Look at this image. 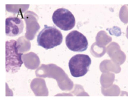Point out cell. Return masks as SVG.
Masks as SVG:
<instances>
[{"label":"cell","instance_id":"obj_1","mask_svg":"<svg viewBox=\"0 0 128 102\" xmlns=\"http://www.w3.org/2000/svg\"><path fill=\"white\" fill-rule=\"evenodd\" d=\"M63 41L61 32L54 27L45 25L37 38L38 45L46 50L60 45Z\"/></svg>","mask_w":128,"mask_h":102},{"label":"cell","instance_id":"obj_2","mask_svg":"<svg viewBox=\"0 0 128 102\" xmlns=\"http://www.w3.org/2000/svg\"><path fill=\"white\" fill-rule=\"evenodd\" d=\"M17 41L14 40L6 42V69L7 72L15 73L20 69L23 62L22 53L19 52Z\"/></svg>","mask_w":128,"mask_h":102},{"label":"cell","instance_id":"obj_3","mask_svg":"<svg viewBox=\"0 0 128 102\" xmlns=\"http://www.w3.org/2000/svg\"><path fill=\"white\" fill-rule=\"evenodd\" d=\"M92 60L89 56L84 54H78L73 56L68 63L71 75L76 78L86 75L89 71Z\"/></svg>","mask_w":128,"mask_h":102},{"label":"cell","instance_id":"obj_4","mask_svg":"<svg viewBox=\"0 0 128 102\" xmlns=\"http://www.w3.org/2000/svg\"><path fill=\"white\" fill-rule=\"evenodd\" d=\"M52 19L56 26L64 31L72 29L76 25L74 15L70 11L65 8H59L55 11Z\"/></svg>","mask_w":128,"mask_h":102},{"label":"cell","instance_id":"obj_5","mask_svg":"<svg viewBox=\"0 0 128 102\" xmlns=\"http://www.w3.org/2000/svg\"><path fill=\"white\" fill-rule=\"evenodd\" d=\"M66 43L68 48L75 52H84L88 46L86 37L78 31L70 32L66 38Z\"/></svg>","mask_w":128,"mask_h":102},{"label":"cell","instance_id":"obj_6","mask_svg":"<svg viewBox=\"0 0 128 102\" xmlns=\"http://www.w3.org/2000/svg\"><path fill=\"white\" fill-rule=\"evenodd\" d=\"M24 22L21 18L10 17L6 19V35L10 37L20 35L24 29Z\"/></svg>","mask_w":128,"mask_h":102}]
</instances>
